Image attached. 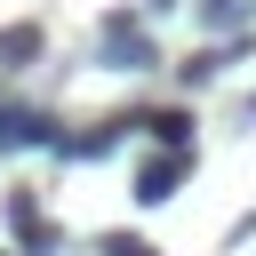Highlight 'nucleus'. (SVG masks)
<instances>
[{
	"mask_svg": "<svg viewBox=\"0 0 256 256\" xmlns=\"http://www.w3.org/2000/svg\"><path fill=\"white\" fill-rule=\"evenodd\" d=\"M0 152H64V120H56V112H40V104H16V112H8Z\"/></svg>",
	"mask_w": 256,
	"mask_h": 256,
	"instance_id": "2",
	"label": "nucleus"
},
{
	"mask_svg": "<svg viewBox=\"0 0 256 256\" xmlns=\"http://www.w3.org/2000/svg\"><path fill=\"white\" fill-rule=\"evenodd\" d=\"M128 128H144V112H120V120H104V128H88V136H64V160H112Z\"/></svg>",
	"mask_w": 256,
	"mask_h": 256,
	"instance_id": "5",
	"label": "nucleus"
},
{
	"mask_svg": "<svg viewBox=\"0 0 256 256\" xmlns=\"http://www.w3.org/2000/svg\"><path fill=\"white\" fill-rule=\"evenodd\" d=\"M240 48H248V40H240ZM240 48H224V56H216V48H200V56H184V88H208V80H216V72H224V64H232Z\"/></svg>",
	"mask_w": 256,
	"mask_h": 256,
	"instance_id": "8",
	"label": "nucleus"
},
{
	"mask_svg": "<svg viewBox=\"0 0 256 256\" xmlns=\"http://www.w3.org/2000/svg\"><path fill=\"white\" fill-rule=\"evenodd\" d=\"M0 208H8V232H16V248H32V256H56V248H64V240H56V224L40 216V200H24V192H8Z\"/></svg>",
	"mask_w": 256,
	"mask_h": 256,
	"instance_id": "4",
	"label": "nucleus"
},
{
	"mask_svg": "<svg viewBox=\"0 0 256 256\" xmlns=\"http://www.w3.org/2000/svg\"><path fill=\"white\" fill-rule=\"evenodd\" d=\"M40 56V24H0V72H24Z\"/></svg>",
	"mask_w": 256,
	"mask_h": 256,
	"instance_id": "6",
	"label": "nucleus"
},
{
	"mask_svg": "<svg viewBox=\"0 0 256 256\" xmlns=\"http://www.w3.org/2000/svg\"><path fill=\"white\" fill-rule=\"evenodd\" d=\"M248 8H256V0H200V24H216V32H224V24H248Z\"/></svg>",
	"mask_w": 256,
	"mask_h": 256,
	"instance_id": "9",
	"label": "nucleus"
},
{
	"mask_svg": "<svg viewBox=\"0 0 256 256\" xmlns=\"http://www.w3.org/2000/svg\"><path fill=\"white\" fill-rule=\"evenodd\" d=\"M144 128H152L168 152H192V112H184V104H168V112H144Z\"/></svg>",
	"mask_w": 256,
	"mask_h": 256,
	"instance_id": "7",
	"label": "nucleus"
},
{
	"mask_svg": "<svg viewBox=\"0 0 256 256\" xmlns=\"http://www.w3.org/2000/svg\"><path fill=\"white\" fill-rule=\"evenodd\" d=\"M96 56H104L112 72H152V64H160V48L144 40L136 8H112V16H96Z\"/></svg>",
	"mask_w": 256,
	"mask_h": 256,
	"instance_id": "1",
	"label": "nucleus"
},
{
	"mask_svg": "<svg viewBox=\"0 0 256 256\" xmlns=\"http://www.w3.org/2000/svg\"><path fill=\"white\" fill-rule=\"evenodd\" d=\"M96 256H160V248H152V240H136V232H104V240H96Z\"/></svg>",
	"mask_w": 256,
	"mask_h": 256,
	"instance_id": "10",
	"label": "nucleus"
},
{
	"mask_svg": "<svg viewBox=\"0 0 256 256\" xmlns=\"http://www.w3.org/2000/svg\"><path fill=\"white\" fill-rule=\"evenodd\" d=\"M152 8H168V0H152Z\"/></svg>",
	"mask_w": 256,
	"mask_h": 256,
	"instance_id": "12",
	"label": "nucleus"
},
{
	"mask_svg": "<svg viewBox=\"0 0 256 256\" xmlns=\"http://www.w3.org/2000/svg\"><path fill=\"white\" fill-rule=\"evenodd\" d=\"M8 112H16V104H8V96H0V136H8Z\"/></svg>",
	"mask_w": 256,
	"mask_h": 256,
	"instance_id": "11",
	"label": "nucleus"
},
{
	"mask_svg": "<svg viewBox=\"0 0 256 256\" xmlns=\"http://www.w3.org/2000/svg\"><path fill=\"white\" fill-rule=\"evenodd\" d=\"M192 176V152H152L144 168H136V208H160V200H176V184Z\"/></svg>",
	"mask_w": 256,
	"mask_h": 256,
	"instance_id": "3",
	"label": "nucleus"
}]
</instances>
